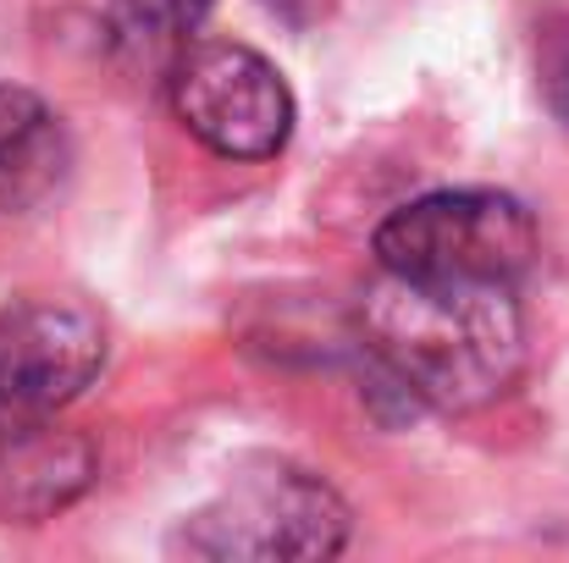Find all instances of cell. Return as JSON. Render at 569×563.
<instances>
[{
	"instance_id": "6da1fadb",
	"label": "cell",
	"mask_w": 569,
	"mask_h": 563,
	"mask_svg": "<svg viewBox=\"0 0 569 563\" xmlns=\"http://www.w3.org/2000/svg\"><path fill=\"white\" fill-rule=\"evenodd\" d=\"M360 332L381 371L442 414L503 398L526 371L515 282H420L381 271L360 304Z\"/></svg>"
},
{
	"instance_id": "7a4b0ae2",
	"label": "cell",
	"mask_w": 569,
	"mask_h": 563,
	"mask_svg": "<svg viewBox=\"0 0 569 563\" xmlns=\"http://www.w3.org/2000/svg\"><path fill=\"white\" fill-rule=\"evenodd\" d=\"M349 542V509L343 497L299 470V464H249L232 475L216 503H204L183 531L172 536L189 559H232V563H305L332 559Z\"/></svg>"
},
{
	"instance_id": "3957f363",
	"label": "cell",
	"mask_w": 569,
	"mask_h": 563,
	"mask_svg": "<svg viewBox=\"0 0 569 563\" xmlns=\"http://www.w3.org/2000/svg\"><path fill=\"white\" fill-rule=\"evenodd\" d=\"M537 254V221L520 199L492 188H448L392 210L377 232V260L420 282H515Z\"/></svg>"
},
{
	"instance_id": "277c9868",
	"label": "cell",
	"mask_w": 569,
	"mask_h": 563,
	"mask_svg": "<svg viewBox=\"0 0 569 563\" xmlns=\"http://www.w3.org/2000/svg\"><path fill=\"white\" fill-rule=\"evenodd\" d=\"M172 105L193 139L227 161H271L293 133L282 72L243 44H199L172 78Z\"/></svg>"
},
{
	"instance_id": "5b68a950",
	"label": "cell",
	"mask_w": 569,
	"mask_h": 563,
	"mask_svg": "<svg viewBox=\"0 0 569 563\" xmlns=\"http://www.w3.org/2000/svg\"><path fill=\"white\" fill-rule=\"evenodd\" d=\"M106 365V326L78 299H22L0 315V403L39 420L72 403Z\"/></svg>"
},
{
	"instance_id": "8992f818",
	"label": "cell",
	"mask_w": 569,
	"mask_h": 563,
	"mask_svg": "<svg viewBox=\"0 0 569 563\" xmlns=\"http://www.w3.org/2000/svg\"><path fill=\"white\" fill-rule=\"evenodd\" d=\"M67 178V133L61 117L28 94L0 83V215H22L44 204Z\"/></svg>"
},
{
	"instance_id": "52a82bcc",
	"label": "cell",
	"mask_w": 569,
	"mask_h": 563,
	"mask_svg": "<svg viewBox=\"0 0 569 563\" xmlns=\"http://www.w3.org/2000/svg\"><path fill=\"white\" fill-rule=\"evenodd\" d=\"M89 448L78 436L56 431H28V436H0V514L11 520H44L61 503H72L89 481Z\"/></svg>"
},
{
	"instance_id": "ba28073f",
	"label": "cell",
	"mask_w": 569,
	"mask_h": 563,
	"mask_svg": "<svg viewBox=\"0 0 569 563\" xmlns=\"http://www.w3.org/2000/svg\"><path fill=\"white\" fill-rule=\"evenodd\" d=\"M216 0H122V17L144 33H189Z\"/></svg>"
},
{
	"instance_id": "9c48e42d",
	"label": "cell",
	"mask_w": 569,
	"mask_h": 563,
	"mask_svg": "<svg viewBox=\"0 0 569 563\" xmlns=\"http://www.w3.org/2000/svg\"><path fill=\"white\" fill-rule=\"evenodd\" d=\"M542 89H548V105L569 122V28L548 33V44H542Z\"/></svg>"
},
{
	"instance_id": "30bf717a",
	"label": "cell",
	"mask_w": 569,
	"mask_h": 563,
	"mask_svg": "<svg viewBox=\"0 0 569 563\" xmlns=\"http://www.w3.org/2000/svg\"><path fill=\"white\" fill-rule=\"evenodd\" d=\"M6 420H11V409H6V403H0V436H6V431H11V425H6Z\"/></svg>"
}]
</instances>
